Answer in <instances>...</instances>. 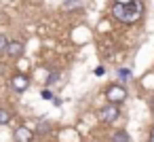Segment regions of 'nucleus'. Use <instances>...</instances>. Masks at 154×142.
Instances as JSON below:
<instances>
[{"label":"nucleus","mask_w":154,"mask_h":142,"mask_svg":"<svg viewBox=\"0 0 154 142\" xmlns=\"http://www.w3.org/2000/svg\"><path fill=\"white\" fill-rule=\"evenodd\" d=\"M112 15L122 24H135L143 15V2L141 0H131V2H116L112 7Z\"/></svg>","instance_id":"obj_1"},{"label":"nucleus","mask_w":154,"mask_h":142,"mask_svg":"<svg viewBox=\"0 0 154 142\" xmlns=\"http://www.w3.org/2000/svg\"><path fill=\"white\" fill-rule=\"evenodd\" d=\"M106 100H108V104H116L118 106L120 102L127 100V89L122 85H112V87L106 89Z\"/></svg>","instance_id":"obj_2"},{"label":"nucleus","mask_w":154,"mask_h":142,"mask_svg":"<svg viewBox=\"0 0 154 142\" xmlns=\"http://www.w3.org/2000/svg\"><path fill=\"white\" fill-rule=\"evenodd\" d=\"M32 140H34V131L26 125H21L13 131V142H32Z\"/></svg>","instance_id":"obj_3"},{"label":"nucleus","mask_w":154,"mask_h":142,"mask_svg":"<svg viewBox=\"0 0 154 142\" xmlns=\"http://www.w3.org/2000/svg\"><path fill=\"white\" fill-rule=\"evenodd\" d=\"M116 117H118V108H116V104H106V106L99 110V119H101L103 123H112Z\"/></svg>","instance_id":"obj_4"},{"label":"nucleus","mask_w":154,"mask_h":142,"mask_svg":"<svg viewBox=\"0 0 154 142\" xmlns=\"http://www.w3.org/2000/svg\"><path fill=\"white\" fill-rule=\"evenodd\" d=\"M11 87L15 89V91H26L28 87H30V79H28V74H15L13 79H11Z\"/></svg>","instance_id":"obj_5"},{"label":"nucleus","mask_w":154,"mask_h":142,"mask_svg":"<svg viewBox=\"0 0 154 142\" xmlns=\"http://www.w3.org/2000/svg\"><path fill=\"white\" fill-rule=\"evenodd\" d=\"M7 55H11V57H17L21 51H23V43L21 40H9V45H7Z\"/></svg>","instance_id":"obj_6"},{"label":"nucleus","mask_w":154,"mask_h":142,"mask_svg":"<svg viewBox=\"0 0 154 142\" xmlns=\"http://www.w3.org/2000/svg\"><path fill=\"white\" fill-rule=\"evenodd\" d=\"M112 142H131V138H129V134L125 129H116L112 134Z\"/></svg>","instance_id":"obj_7"},{"label":"nucleus","mask_w":154,"mask_h":142,"mask_svg":"<svg viewBox=\"0 0 154 142\" xmlns=\"http://www.w3.org/2000/svg\"><path fill=\"white\" fill-rule=\"evenodd\" d=\"M11 121V112L7 110V108H0V125H5V123H9Z\"/></svg>","instance_id":"obj_8"},{"label":"nucleus","mask_w":154,"mask_h":142,"mask_svg":"<svg viewBox=\"0 0 154 142\" xmlns=\"http://www.w3.org/2000/svg\"><path fill=\"white\" fill-rule=\"evenodd\" d=\"M7 45H9V38H7L5 34H0V51H5V49H7Z\"/></svg>","instance_id":"obj_9"},{"label":"nucleus","mask_w":154,"mask_h":142,"mask_svg":"<svg viewBox=\"0 0 154 142\" xmlns=\"http://www.w3.org/2000/svg\"><path fill=\"white\" fill-rule=\"evenodd\" d=\"M129 74H131V72H129L127 68H120V70H118V76H120V81H127V79H129Z\"/></svg>","instance_id":"obj_10"},{"label":"nucleus","mask_w":154,"mask_h":142,"mask_svg":"<svg viewBox=\"0 0 154 142\" xmlns=\"http://www.w3.org/2000/svg\"><path fill=\"white\" fill-rule=\"evenodd\" d=\"M42 98H47V100H51L53 95H51V91H42Z\"/></svg>","instance_id":"obj_11"},{"label":"nucleus","mask_w":154,"mask_h":142,"mask_svg":"<svg viewBox=\"0 0 154 142\" xmlns=\"http://www.w3.org/2000/svg\"><path fill=\"white\" fill-rule=\"evenodd\" d=\"M150 142H154V129H152V134H150Z\"/></svg>","instance_id":"obj_12"},{"label":"nucleus","mask_w":154,"mask_h":142,"mask_svg":"<svg viewBox=\"0 0 154 142\" xmlns=\"http://www.w3.org/2000/svg\"><path fill=\"white\" fill-rule=\"evenodd\" d=\"M152 106H154V100H152Z\"/></svg>","instance_id":"obj_13"},{"label":"nucleus","mask_w":154,"mask_h":142,"mask_svg":"<svg viewBox=\"0 0 154 142\" xmlns=\"http://www.w3.org/2000/svg\"><path fill=\"white\" fill-rule=\"evenodd\" d=\"M0 70H2V68H0Z\"/></svg>","instance_id":"obj_14"}]
</instances>
